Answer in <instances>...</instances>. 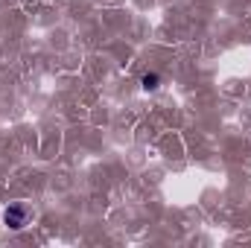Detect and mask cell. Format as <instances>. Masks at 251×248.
<instances>
[{"instance_id": "6da1fadb", "label": "cell", "mask_w": 251, "mask_h": 248, "mask_svg": "<svg viewBox=\"0 0 251 248\" xmlns=\"http://www.w3.org/2000/svg\"><path fill=\"white\" fill-rule=\"evenodd\" d=\"M3 222H6V228L21 231V228L26 225V207H24V204H9V207L3 210Z\"/></svg>"}, {"instance_id": "7a4b0ae2", "label": "cell", "mask_w": 251, "mask_h": 248, "mask_svg": "<svg viewBox=\"0 0 251 248\" xmlns=\"http://www.w3.org/2000/svg\"><path fill=\"white\" fill-rule=\"evenodd\" d=\"M140 82H143V88H146V91H155V88H158V82H161V76H158V73H146Z\"/></svg>"}]
</instances>
